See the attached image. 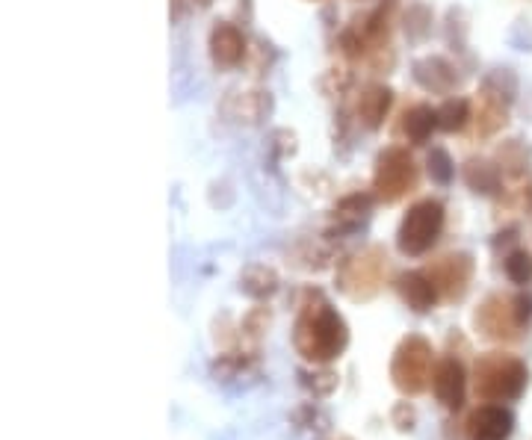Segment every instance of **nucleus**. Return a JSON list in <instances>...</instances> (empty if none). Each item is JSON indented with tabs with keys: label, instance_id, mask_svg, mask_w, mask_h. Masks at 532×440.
<instances>
[{
	"label": "nucleus",
	"instance_id": "1",
	"mask_svg": "<svg viewBox=\"0 0 532 440\" xmlns=\"http://www.w3.org/2000/svg\"><path fill=\"white\" fill-rule=\"evenodd\" d=\"M296 346L311 361H329L346 346L343 319L329 305L308 308L296 325Z\"/></svg>",
	"mask_w": 532,
	"mask_h": 440
},
{
	"label": "nucleus",
	"instance_id": "2",
	"mask_svg": "<svg viewBox=\"0 0 532 440\" xmlns=\"http://www.w3.org/2000/svg\"><path fill=\"white\" fill-rule=\"evenodd\" d=\"M527 387V367L509 355H488L476 364V393L488 402L515 399Z\"/></svg>",
	"mask_w": 532,
	"mask_h": 440
},
{
	"label": "nucleus",
	"instance_id": "3",
	"mask_svg": "<svg viewBox=\"0 0 532 440\" xmlns=\"http://www.w3.org/2000/svg\"><path fill=\"white\" fill-rule=\"evenodd\" d=\"M441 225H444V207L438 201L414 204L399 225V249L414 257L429 252L441 234Z\"/></svg>",
	"mask_w": 532,
	"mask_h": 440
},
{
	"label": "nucleus",
	"instance_id": "4",
	"mask_svg": "<svg viewBox=\"0 0 532 440\" xmlns=\"http://www.w3.org/2000/svg\"><path fill=\"white\" fill-rule=\"evenodd\" d=\"M417 184V169L414 160L408 157V151L402 148H388L379 157V169H376V189L385 201H399L405 192H411Z\"/></svg>",
	"mask_w": 532,
	"mask_h": 440
},
{
	"label": "nucleus",
	"instance_id": "5",
	"mask_svg": "<svg viewBox=\"0 0 532 440\" xmlns=\"http://www.w3.org/2000/svg\"><path fill=\"white\" fill-rule=\"evenodd\" d=\"M429 367H432V349L423 340L411 337L399 346L397 358H394V378L402 390L420 393L426 387Z\"/></svg>",
	"mask_w": 532,
	"mask_h": 440
},
{
	"label": "nucleus",
	"instance_id": "6",
	"mask_svg": "<svg viewBox=\"0 0 532 440\" xmlns=\"http://www.w3.org/2000/svg\"><path fill=\"white\" fill-rule=\"evenodd\" d=\"M382 272H385V260L379 252H367L361 257H355L346 272H343V290L355 299H364V296H373L379 281H382Z\"/></svg>",
	"mask_w": 532,
	"mask_h": 440
},
{
	"label": "nucleus",
	"instance_id": "7",
	"mask_svg": "<svg viewBox=\"0 0 532 440\" xmlns=\"http://www.w3.org/2000/svg\"><path fill=\"white\" fill-rule=\"evenodd\" d=\"M512 435V414L500 405H485L470 417V440H506Z\"/></svg>",
	"mask_w": 532,
	"mask_h": 440
},
{
	"label": "nucleus",
	"instance_id": "8",
	"mask_svg": "<svg viewBox=\"0 0 532 440\" xmlns=\"http://www.w3.org/2000/svg\"><path fill=\"white\" fill-rule=\"evenodd\" d=\"M476 322H482L485 334H491V337H515L521 328L515 302H506V299H488V305L476 316Z\"/></svg>",
	"mask_w": 532,
	"mask_h": 440
},
{
	"label": "nucleus",
	"instance_id": "9",
	"mask_svg": "<svg viewBox=\"0 0 532 440\" xmlns=\"http://www.w3.org/2000/svg\"><path fill=\"white\" fill-rule=\"evenodd\" d=\"M432 281H435V287H444L450 299H453V296H462L467 281H470V257H467V254L444 257V260L435 266Z\"/></svg>",
	"mask_w": 532,
	"mask_h": 440
},
{
	"label": "nucleus",
	"instance_id": "10",
	"mask_svg": "<svg viewBox=\"0 0 532 440\" xmlns=\"http://www.w3.org/2000/svg\"><path fill=\"white\" fill-rule=\"evenodd\" d=\"M210 54H213L216 63L225 65V68L240 63L243 54H246V42H243L240 30L231 27V24H219V27L210 33Z\"/></svg>",
	"mask_w": 532,
	"mask_h": 440
},
{
	"label": "nucleus",
	"instance_id": "11",
	"mask_svg": "<svg viewBox=\"0 0 532 440\" xmlns=\"http://www.w3.org/2000/svg\"><path fill=\"white\" fill-rule=\"evenodd\" d=\"M506 98L482 89L479 95V104H476V133L479 136H494L500 127L506 125Z\"/></svg>",
	"mask_w": 532,
	"mask_h": 440
},
{
	"label": "nucleus",
	"instance_id": "12",
	"mask_svg": "<svg viewBox=\"0 0 532 440\" xmlns=\"http://www.w3.org/2000/svg\"><path fill=\"white\" fill-rule=\"evenodd\" d=\"M435 393L438 399L447 405V408H456L462 405V396H465V373L456 361H444L438 367V376H435Z\"/></svg>",
	"mask_w": 532,
	"mask_h": 440
},
{
	"label": "nucleus",
	"instance_id": "13",
	"mask_svg": "<svg viewBox=\"0 0 532 440\" xmlns=\"http://www.w3.org/2000/svg\"><path fill=\"white\" fill-rule=\"evenodd\" d=\"M414 77L426 89H432V92H450L456 86V80H459L456 71H453V65L447 63V60H438V57L414 65Z\"/></svg>",
	"mask_w": 532,
	"mask_h": 440
},
{
	"label": "nucleus",
	"instance_id": "14",
	"mask_svg": "<svg viewBox=\"0 0 532 440\" xmlns=\"http://www.w3.org/2000/svg\"><path fill=\"white\" fill-rule=\"evenodd\" d=\"M399 293L414 311H429L435 305V281L423 275H402L399 278Z\"/></svg>",
	"mask_w": 532,
	"mask_h": 440
},
{
	"label": "nucleus",
	"instance_id": "15",
	"mask_svg": "<svg viewBox=\"0 0 532 440\" xmlns=\"http://www.w3.org/2000/svg\"><path fill=\"white\" fill-rule=\"evenodd\" d=\"M388 107H391V89L370 86V89H364V95L358 101V116L367 127H379L382 119H385V113H388Z\"/></svg>",
	"mask_w": 532,
	"mask_h": 440
},
{
	"label": "nucleus",
	"instance_id": "16",
	"mask_svg": "<svg viewBox=\"0 0 532 440\" xmlns=\"http://www.w3.org/2000/svg\"><path fill=\"white\" fill-rule=\"evenodd\" d=\"M435 127H438V110L432 107H414L402 116V130L411 142H426Z\"/></svg>",
	"mask_w": 532,
	"mask_h": 440
},
{
	"label": "nucleus",
	"instance_id": "17",
	"mask_svg": "<svg viewBox=\"0 0 532 440\" xmlns=\"http://www.w3.org/2000/svg\"><path fill=\"white\" fill-rule=\"evenodd\" d=\"M465 178L467 184L476 189V192H497V189H500V172H497V166H491V163H485V160L467 163Z\"/></svg>",
	"mask_w": 532,
	"mask_h": 440
},
{
	"label": "nucleus",
	"instance_id": "18",
	"mask_svg": "<svg viewBox=\"0 0 532 440\" xmlns=\"http://www.w3.org/2000/svg\"><path fill=\"white\" fill-rule=\"evenodd\" d=\"M527 163H530V151L515 139V142H506L500 148V169H506L509 175H524L527 172Z\"/></svg>",
	"mask_w": 532,
	"mask_h": 440
},
{
	"label": "nucleus",
	"instance_id": "19",
	"mask_svg": "<svg viewBox=\"0 0 532 440\" xmlns=\"http://www.w3.org/2000/svg\"><path fill=\"white\" fill-rule=\"evenodd\" d=\"M467 119H470V107H467V101H447L441 110H438V125L444 127V130H462L467 125Z\"/></svg>",
	"mask_w": 532,
	"mask_h": 440
},
{
	"label": "nucleus",
	"instance_id": "20",
	"mask_svg": "<svg viewBox=\"0 0 532 440\" xmlns=\"http://www.w3.org/2000/svg\"><path fill=\"white\" fill-rule=\"evenodd\" d=\"M429 30H432V15H429V9H426V6H411L408 15H405V33H408V39L420 42V39L429 36Z\"/></svg>",
	"mask_w": 532,
	"mask_h": 440
},
{
	"label": "nucleus",
	"instance_id": "21",
	"mask_svg": "<svg viewBox=\"0 0 532 440\" xmlns=\"http://www.w3.org/2000/svg\"><path fill=\"white\" fill-rule=\"evenodd\" d=\"M429 175L438 184H450L453 181L456 166H453V160H450V154L444 148H432V154H429Z\"/></svg>",
	"mask_w": 532,
	"mask_h": 440
},
{
	"label": "nucleus",
	"instance_id": "22",
	"mask_svg": "<svg viewBox=\"0 0 532 440\" xmlns=\"http://www.w3.org/2000/svg\"><path fill=\"white\" fill-rule=\"evenodd\" d=\"M506 275L512 284H530L532 281V257L527 252H512L506 260Z\"/></svg>",
	"mask_w": 532,
	"mask_h": 440
}]
</instances>
